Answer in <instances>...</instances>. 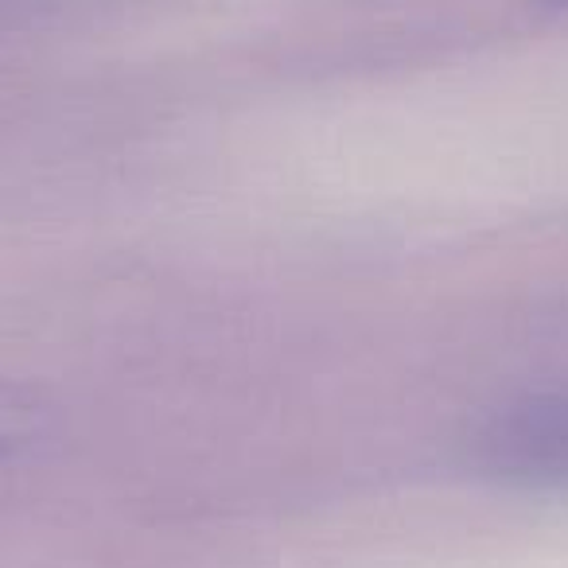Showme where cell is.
<instances>
[{
  "mask_svg": "<svg viewBox=\"0 0 568 568\" xmlns=\"http://www.w3.org/2000/svg\"><path fill=\"white\" fill-rule=\"evenodd\" d=\"M467 464L506 490H568V386L490 413L471 436Z\"/></svg>",
  "mask_w": 568,
  "mask_h": 568,
  "instance_id": "6da1fadb",
  "label": "cell"
},
{
  "mask_svg": "<svg viewBox=\"0 0 568 568\" xmlns=\"http://www.w3.org/2000/svg\"><path fill=\"white\" fill-rule=\"evenodd\" d=\"M48 420L51 413L36 389L0 378V459L32 448L48 433Z\"/></svg>",
  "mask_w": 568,
  "mask_h": 568,
  "instance_id": "7a4b0ae2",
  "label": "cell"
},
{
  "mask_svg": "<svg viewBox=\"0 0 568 568\" xmlns=\"http://www.w3.org/2000/svg\"><path fill=\"white\" fill-rule=\"evenodd\" d=\"M537 9H545V12H565L568 9V0H534Z\"/></svg>",
  "mask_w": 568,
  "mask_h": 568,
  "instance_id": "3957f363",
  "label": "cell"
}]
</instances>
